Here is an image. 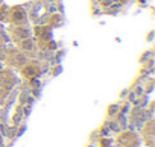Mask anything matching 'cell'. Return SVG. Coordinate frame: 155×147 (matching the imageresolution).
<instances>
[]
</instances>
